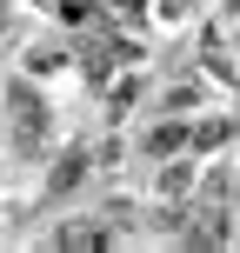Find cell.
<instances>
[{
  "label": "cell",
  "mask_w": 240,
  "mask_h": 253,
  "mask_svg": "<svg viewBox=\"0 0 240 253\" xmlns=\"http://www.w3.org/2000/svg\"><path fill=\"white\" fill-rule=\"evenodd\" d=\"M140 147H147L153 160H167L174 147H187V126H180V120H160V126H147V140H140Z\"/></svg>",
  "instance_id": "7a4b0ae2"
},
{
  "label": "cell",
  "mask_w": 240,
  "mask_h": 253,
  "mask_svg": "<svg viewBox=\"0 0 240 253\" xmlns=\"http://www.w3.org/2000/svg\"><path fill=\"white\" fill-rule=\"evenodd\" d=\"M140 7H147V0H107V13H114V20H140Z\"/></svg>",
  "instance_id": "5b68a950"
},
{
  "label": "cell",
  "mask_w": 240,
  "mask_h": 253,
  "mask_svg": "<svg viewBox=\"0 0 240 253\" xmlns=\"http://www.w3.org/2000/svg\"><path fill=\"white\" fill-rule=\"evenodd\" d=\"M193 187V160H167V173H160V193H187Z\"/></svg>",
  "instance_id": "277c9868"
},
{
  "label": "cell",
  "mask_w": 240,
  "mask_h": 253,
  "mask_svg": "<svg viewBox=\"0 0 240 253\" xmlns=\"http://www.w3.org/2000/svg\"><path fill=\"white\" fill-rule=\"evenodd\" d=\"M80 180H87V153H80V147H74V153H67V160H60V167H53V193H74V187H80Z\"/></svg>",
  "instance_id": "3957f363"
},
{
  "label": "cell",
  "mask_w": 240,
  "mask_h": 253,
  "mask_svg": "<svg viewBox=\"0 0 240 253\" xmlns=\"http://www.w3.org/2000/svg\"><path fill=\"white\" fill-rule=\"evenodd\" d=\"M7 107H13V147L40 153V147H47V100H40V87H34V80H13Z\"/></svg>",
  "instance_id": "6da1fadb"
}]
</instances>
